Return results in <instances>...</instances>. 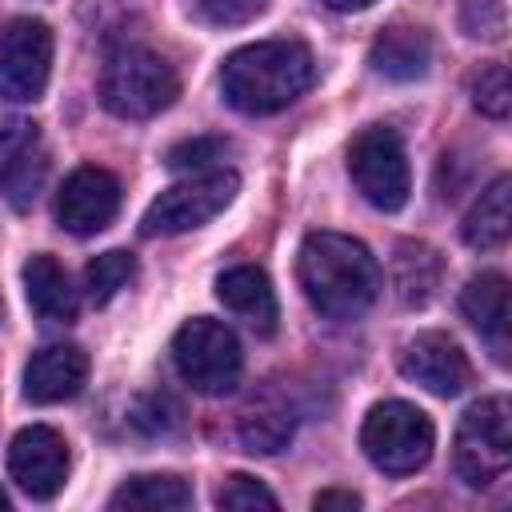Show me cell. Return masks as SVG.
Masks as SVG:
<instances>
[{
    "label": "cell",
    "instance_id": "6da1fadb",
    "mask_svg": "<svg viewBox=\"0 0 512 512\" xmlns=\"http://www.w3.org/2000/svg\"><path fill=\"white\" fill-rule=\"evenodd\" d=\"M296 276L308 304L328 320H356L380 296L376 256L344 232H308L296 256Z\"/></svg>",
    "mask_w": 512,
    "mask_h": 512
},
{
    "label": "cell",
    "instance_id": "7a4b0ae2",
    "mask_svg": "<svg viewBox=\"0 0 512 512\" xmlns=\"http://www.w3.org/2000/svg\"><path fill=\"white\" fill-rule=\"evenodd\" d=\"M316 76L312 52L300 40H260L236 48L220 68L224 100L244 116H268L288 108Z\"/></svg>",
    "mask_w": 512,
    "mask_h": 512
},
{
    "label": "cell",
    "instance_id": "3957f363",
    "mask_svg": "<svg viewBox=\"0 0 512 512\" xmlns=\"http://www.w3.org/2000/svg\"><path fill=\"white\" fill-rule=\"evenodd\" d=\"M180 92L176 68L140 44L116 48L100 72V104L120 120H148L164 112Z\"/></svg>",
    "mask_w": 512,
    "mask_h": 512
},
{
    "label": "cell",
    "instance_id": "277c9868",
    "mask_svg": "<svg viewBox=\"0 0 512 512\" xmlns=\"http://www.w3.org/2000/svg\"><path fill=\"white\" fill-rule=\"evenodd\" d=\"M432 444H436L432 420L408 400L376 404L364 416V428H360L364 456L388 476H408V472L424 468L428 456H432Z\"/></svg>",
    "mask_w": 512,
    "mask_h": 512
},
{
    "label": "cell",
    "instance_id": "5b68a950",
    "mask_svg": "<svg viewBox=\"0 0 512 512\" xmlns=\"http://www.w3.org/2000/svg\"><path fill=\"white\" fill-rule=\"evenodd\" d=\"M452 464L468 488H492L512 464V408L508 396L472 404L456 428Z\"/></svg>",
    "mask_w": 512,
    "mask_h": 512
},
{
    "label": "cell",
    "instance_id": "8992f818",
    "mask_svg": "<svg viewBox=\"0 0 512 512\" xmlns=\"http://www.w3.org/2000/svg\"><path fill=\"white\" fill-rule=\"evenodd\" d=\"M172 360H176L180 380L204 396L232 392L240 384V368H244V352H240L236 332L212 316H196L176 332Z\"/></svg>",
    "mask_w": 512,
    "mask_h": 512
},
{
    "label": "cell",
    "instance_id": "52a82bcc",
    "mask_svg": "<svg viewBox=\"0 0 512 512\" xmlns=\"http://www.w3.org/2000/svg\"><path fill=\"white\" fill-rule=\"evenodd\" d=\"M348 176L372 208L380 212L404 208L412 192V172L400 132L388 124H368L364 132H356L348 144Z\"/></svg>",
    "mask_w": 512,
    "mask_h": 512
},
{
    "label": "cell",
    "instance_id": "ba28073f",
    "mask_svg": "<svg viewBox=\"0 0 512 512\" xmlns=\"http://www.w3.org/2000/svg\"><path fill=\"white\" fill-rule=\"evenodd\" d=\"M240 188V176L232 168H212V172H196L172 188H164L144 220H140V232L144 236H176V232H192L200 224H208L212 216H220L232 196Z\"/></svg>",
    "mask_w": 512,
    "mask_h": 512
},
{
    "label": "cell",
    "instance_id": "9c48e42d",
    "mask_svg": "<svg viewBox=\"0 0 512 512\" xmlns=\"http://www.w3.org/2000/svg\"><path fill=\"white\" fill-rule=\"evenodd\" d=\"M52 72V28L44 20L20 16L0 36V96L12 104H32L44 96Z\"/></svg>",
    "mask_w": 512,
    "mask_h": 512
},
{
    "label": "cell",
    "instance_id": "30bf717a",
    "mask_svg": "<svg viewBox=\"0 0 512 512\" xmlns=\"http://www.w3.org/2000/svg\"><path fill=\"white\" fill-rule=\"evenodd\" d=\"M8 476L32 500L56 496L64 488V476H68V444H64V436L56 428H48V424L20 428L12 436V444H8Z\"/></svg>",
    "mask_w": 512,
    "mask_h": 512
},
{
    "label": "cell",
    "instance_id": "8fae6325",
    "mask_svg": "<svg viewBox=\"0 0 512 512\" xmlns=\"http://www.w3.org/2000/svg\"><path fill=\"white\" fill-rule=\"evenodd\" d=\"M116 212H120V180L108 168L84 164L56 192V220L72 236L104 232Z\"/></svg>",
    "mask_w": 512,
    "mask_h": 512
},
{
    "label": "cell",
    "instance_id": "7c38bea8",
    "mask_svg": "<svg viewBox=\"0 0 512 512\" xmlns=\"http://www.w3.org/2000/svg\"><path fill=\"white\" fill-rule=\"evenodd\" d=\"M400 372L416 380L432 396H456L472 380V364L460 352V344L444 332H420L400 352Z\"/></svg>",
    "mask_w": 512,
    "mask_h": 512
},
{
    "label": "cell",
    "instance_id": "4fadbf2b",
    "mask_svg": "<svg viewBox=\"0 0 512 512\" xmlns=\"http://www.w3.org/2000/svg\"><path fill=\"white\" fill-rule=\"evenodd\" d=\"M88 380V352L76 344H48L24 364V396L32 404H64Z\"/></svg>",
    "mask_w": 512,
    "mask_h": 512
},
{
    "label": "cell",
    "instance_id": "5bb4252c",
    "mask_svg": "<svg viewBox=\"0 0 512 512\" xmlns=\"http://www.w3.org/2000/svg\"><path fill=\"white\" fill-rule=\"evenodd\" d=\"M216 296L220 304L240 316L248 328H256L260 336H272L276 332V320H280V308H276V292H272V280L264 276V268L256 264H236L228 272L216 276Z\"/></svg>",
    "mask_w": 512,
    "mask_h": 512
},
{
    "label": "cell",
    "instance_id": "9a60e30c",
    "mask_svg": "<svg viewBox=\"0 0 512 512\" xmlns=\"http://www.w3.org/2000/svg\"><path fill=\"white\" fill-rule=\"evenodd\" d=\"M368 64L388 80H420L432 64V40L416 24H392L372 40Z\"/></svg>",
    "mask_w": 512,
    "mask_h": 512
},
{
    "label": "cell",
    "instance_id": "2e32d148",
    "mask_svg": "<svg viewBox=\"0 0 512 512\" xmlns=\"http://www.w3.org/2000/svg\"><path fill=\"white\" fill-rule=\"evenodd\" d=\"M444 280V260L424 240H400L392 256V292L408 308H424Z\"/></svg>",
    "mask_w": 512,
    "mask_h": 512
},
{
    "label": "cell",
    "instance_id": "e0dca14e",
    "mask_svg": "<svg viewBox=\"0 0 512 512\" xmlns=\"http://www.w3.org/2000/svg\"><path fill=\"white\" fill-rule=\"evenodd\" d=\"M460 312L468 316V324L492 340L496 360H504L508 348V280L500 272H480L468 280V288L460 292Z\"/></svg>",
    "mask_w": 512,
    "mask_h": 512
},
{
    "label": "cell",
    "instance_id": "ac0fdd59",
    "mask_svg": "<svg viewBox=\"0 0 512 512\" xmlns=\"http://www.w3.org/2000/svg\"><path fill=\"white\" fill-rule=\"evenodd\" d=\"M24 292H28V304H32V312L40 320L64 324V320L76 316V288H72L68 272L48 252L28 256V264H24Z\"/></svg>",
    "mask_w": 512,
    "mask_h": 512
},
{
    "label": "cell",
    "instance_id": "d6986e66",
    "mask_svg": "<svg viewBox=\"0 0 512 512\" xmlns=\"http://www.w3.org/2000/svg\"><path fill=\"white\" fill-rule=\"evenodd\" d=\"M508 200H512V180L508 176H496L484 192H480V200L468 208V216H464V244L468 248H480V252H488V248H500L504 240H508V228H512V208H508Z\"/></svg>",
    "mask_w": 512,
    "mask_h": 512
},
{
    "label": "cell",
    "instance_id": "ffe728a7",
    "mask_svg": "<svg viewBox=\"0 0 512 512\" xmlns=\"http://www.w3.org/2000/svg\"><path fill=\"white\" fill-rule=\"evenodd\" d=\"M292 428H296L292 404L280 400V396H260V400H252V404L244 408V416H240V444H244L248 452L272 456V452L288 448Z\"/></svg>",
    "mask_w": 512,
    "mask_h": 512
},
{
    "label": "cell",
    "instance_id": "44dd1931",
    "mask_svg": "<svg viewBox=\"0 0 512 512\" xmlns=\"http://www.w3.org/2000/svg\"><path fill=\"white\" fill-rule=\"evenodd\" d=\"M188 504H192V488L168 472L132 476L108 500V508H116V512H124V508H132V512H184Z\"/></svg>",
    "mask_w": 512,
    "mask_h": 512
},
{
    "label": "cell",
    "instance_id": "7402d4cb",
    "mask_svg": "<svg viewBox=\"0 0 512 512\" xmlns=\"http://www.w3.org/2000/svg\"><path fill=\"white\" fill-rule=\"evenodd\" d=\"M44 180H48V152L40 148V140H32L0 160V192L16 212L36 204Z\"/></svg>",
    "mask_w": 512,
    "mask_h": 512
},
{
    "label": "cell",
    "instance_id": "603a6c76",
    "mask_svg": "<svg viewBox=\"0 0 512 512\" xmlns=\"http://www.w3.org/2000/svg\"><path fill=\"white\" fill-rule=\"evenodd\" d=\"M136 276V256L124 252V248H112V252H100L88 268H84V288H88V300L92 304H108L120 288H128Z\"/></svg>",
    "mask_w": 512,
    "mask_h": 512
},
{
    "label": "cell",
    "instance_id": "cb8c5ba5",
    "mask_svg": "<svg viewBox=\"0 0 512 512\" xmlns=\"http://www.w3.org/2000/svg\"><path fill=\"white\" fill-rule=\"evenodd\" d=\"M472 104L492 116V120H504L508 108H512V80H508V68L504 64H484L476 76H472Z\"/></svg>",
    "mask_w": 512,
    "mask_h": 512
},
{
    "label": "cell",
    "instance_id": "d4e9b609",
    "mask_svg": "<svg viewBox=\"0 0 512 512\" xmlns=\"http://www.w3.org/2000/svg\"><path fill=\"white\" fill-rule=\"evenodd\" d=\"M224 156H228V140H220V136H192V140H180V144L168 148V168L196 176V172H212Z\"/></svg>",
    "mask_w": 512,
    "mask_h": 512
},
{
    "label": "cell",
    "instance_id": "484cf974",
    "mask_svg": "<svg viewBox=\"0 0 512 512\" xmlns=\"http://www.w3.org/2000/svg\"><path fill=\"white\" fill-rule=\"evenodd\" d=\"M460 24L476 40H504L508 8H504V0H464L460 4Z\"/></svg>",
    "mask_w": 512,
    "mask_h": 512
},
{
    "label": "cell",
    "instance_id": "4316f807",
    "mask_svg": "<svg viewBox=\"0 0 512 512\" xmlns=\"http://www.w3.org/2000/svg\"><path fill=\"white\" fill-rule=\"evenodd\" d=\"M216 504L220 508H232V512H244V508H276V496L256 480V476H228L220 488H216Z\"/></svg>",
    "mask_w": 512,
    "mask_h": 512
},
{
    "label": "cell",
    "instance_id": "83f0119b",
    "mask_svg": "<svg viewBox=\"0 0 512 512\" xmlns=\"http://www.w3.org/2000/svg\"><path fill=\"white\" fill-rule=\"evenodd\" d=\"M200 8H204V16H208L212 24L236 28V24L256 20V16L268 8V0H200Z\"/></svg>",
    "mask_w": 512,
    "mask_h": 512
},
{
    "label": "cell",
    "instance_id": "f1b7e54d",
    "mask_svg": "<svg viewBox=\"0 0 512 512\" xmlns=\"http://www.w3.org/2000/svg\"><path fill=\"white\" fill-rule=\"evenodd\" d=\"M32 140H36V124L32 120H24L16 112H0V160L12 156L16 148L32 144Z\"/></svg>",
    "mask_w": 512,
    "mask_h": 512
},
{
    "label": "cell",
    "instance_id": "f546056e",
    "mask_svg": "<svg viewBox=\"0 0 512 512\" xmlns=\"http://www.w3.org/2000/svg\"><path fill=\"white\" fill-rule=\"evenodd\" d=\"M312 508H316V512H332V508L352 512V508H360V496H356V492H348V488H328V492H316Z\"/></svg>",
    "mask_w": 512,
    "mask_h": 512
},
{
    "label": "cell",
    "instance_id": "4dcf8cb0",
    "mask_svg": "<svg viewBox=\"0 0 512 512\" xmlns=\"http://www.w3.org/2000/svg\"><path fill=\"white\" fill-rule=\"evenodd\" d=\"M324 8H332V12H364V8H372L376 0H320Z\"/></svg>",
    "mask_w": 512,
    "mask_h": 512
},
{
    "label": "cell",
    "instance_id": "1f68e13d",
    "mask_svg": "<svg viewBox=\"0 0 512 512\" xmlns=\"http://www.w3.org/2000/svg\"><path fill=\"white\" fill-rule=\"evenodd\" d=\"M0 512H8V492L0 488Z\"/></svg>",
    "mask_w": 512,
    "mask_h": 512
}]
</instances>
